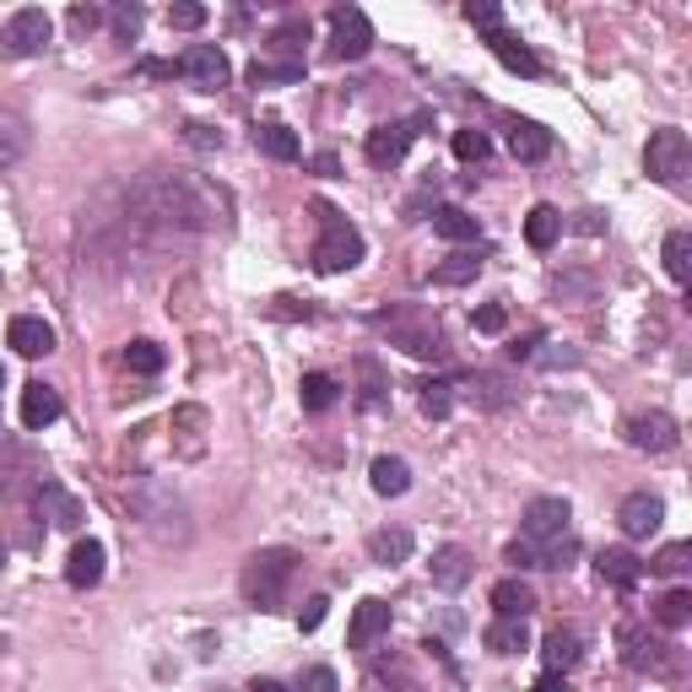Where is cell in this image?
Here are the masks:
<instances>
[{
	"label": "cell",
	"mask_w": 692,
	"mask_h": 692,
	"mask_svg": "<svg viewBox=\"0 0 692 692\" xmlns=\"http://www.w3.org/2000/svg\"><path fill=\"white\" fill-rule=\"evenodd\" d=\"M292 569H298V558L292 552H282V546H271V552H254L244 569V601L260 611H277L287 595V579H292Z\"/></svg>",
	"instance_id": "6da1fadb"
},
{
	"label": "cell",
	"mask_w": 692,
	"mask_h": 692,
	"mask_svg": "<svg viewBox=\"0 0 692 692\" xmlns=\"http://www.w3.org/2000/svg\"><path fill=\"white\" fill-rule=\"evenodd\" d=\"M320 217H325V233H320V244H314V271H320V277H341V271H352V265L363 260V233H358L347 217H335L330 205H320Z\"/></svg>",
	"instance_id": "7a4b0ae2"
},
{
	"label": "cell",
	"mask_w": 692,
	"mask_h": 692,
	"mask_svg": "<svg viewBox=\"0 0 692 692\" xmlns=\"http://www.w3.org/2000/svg\"><path fill=\"white\" fill-rule=\"evenodd\" d=\"M688 163H692V147H688V130H676V124H665V130H654L650 147H644V168H650L654 184H682L688 179Z\"/></svg>",
	"instance_id": "3957f363"
},
{
	"label": "cell",
	"mask_w": 692,
	"mask_h": 692,
	"mask_svg": "<svg viewBox=\"0 0 692 692\" xmlns=\"http://www.w3.org/2000/svg\"><path fill=\"white\" fill-rule=\"evenodd\" d=\"M373 49V22L358 6H335L330 11V60H363Z\"/></svg>",
	"instance_id": "277c9868"
},
{
	"label": "cell",
	"mask_w": 692,
	"mask_h": 692,
	"mask_svg": "<svg viewBox=\"0 0 692 692\" xmlns=\"http://www.w3.org/2000/svg\"><path fill=\"white\" fill-rule=\"evenodd\" d=\"M628 444L644 449V454H671V449L682 444V428H676V417H665V411H639V417H628Z\"/></svg>",
	"instance_id": "5b68a950"
},
{
	"label": "cell",
	"mask_w": 692,
	"mask_h": 692,
	"mask_svg": "<svg viewBox=\"0 0 692 692\" xmlns=\"http://www.w3.org/2000/svg\"><path fill=\"white\" fill-rule=\"evenodd\" d=\"M49 39H54V22H49L43 6H22V11H11V22H6V43H11V54H43V43Z\"/></svg>",
	"instance_id": "8992f818"
},
{
	"label": "cell",
	"mask_w": 692,
	"mask_h": 692,
	"mask_svg": "<svg viewBox=\"0 0 692 692\" xmlns=\"http://www.w3.org/2000/svg\"><path fill=\"white\" fill-rule=\"evenodd\" d=\"M179 71L201 87V92H217V87H228V77H233V66H228V54H222L217 43H190L184 60H179Z\"/></svg>",
	"instance_id": "52a82bcc"
},
{
	"label": "cell",
	"mask_w": 692,
	"mask_h": 692,
	"mask_svg": "<svg viewBox=\"0 0 692 692\" xmlns=\"http://www.w3.org/2000/svg\"><path fill=\"white\" fill-rule=\"evenodd\" d=\"M411 141H417V124H411V120L373 124V130H368V141H363V152H368V163H373V168H395L411 152Z\"/></svg>",
	"instance_id": "ba28073f"
},
{
	"label": "cell",
	"mask_w": 692,
	"mask_h": 692,
	"mask_svg": "<svg viewBox=\"0 0 692 692\" xmlns=\"http://www.w3.org/2000/svg\"><path fill=\"white\" fill-rule=\"evenodd\" d=\"M616 525H622L628 541H644V535H654V530L665 525V503L654 492H628L622 509H616Z\"/></svg>",
	"instance_id": "9c48e42d"
},
{
	"label": "cell",
	"mask_w": 692,
	"mask_h": 692,
	"mask_svg": "<svg viewBox=\"0 0 692 692\" xmlns=\"http://www.w3.org/2000/svg\"><path fill=\"white\" fill-rule=\"evenodd\" d=\"M520 535L525 541H558V535H569V503L563 498H535L525 503V520H520Z\"/></svg>",
	"instance_id": "30bf717a"
},
{
	"label": "cell",
	"mask_w": 692,
	"mask_h": 692,
	"mask_svg": "<svg viewBox=\"0 0 692 692\" xmlns=\"http://www.w3.org/2000/svg\"><path fill=\"white\" fill-rule=\"evenodd\" d=\"M22 428H28V433H43V428H49V422H60V390H54V384H43V379H33V384H28V390H22Z\"/></svg>",
	"instance_id": "8fae6325"
},
{
	"label": "cell",
	"mask_w": 692,
	"mask_h": 692,
	"mask_svg": "<svg viewBox=\"0 0 692 692\" xmlns=\"http://www.w3.org/2000/svg\"><path fill=\"white\" fill-rule=\"evenodd\" d=\"M6 341H11L22 358H43V352H54V325L39 320V314H17V320L6 325Z\"/></svg>",
	"instance_id": "7c38bea8"
},
{
	"label": "cell",
	"mask_w": 692,
	"mask_h": 692,
	"mask_svg": "<svg viewBox=\"0 0 692 692\" xmlns=\"http://www.w3.org/2000/svg\"><path fill=\"white\" fill-rule=\"evenodd\" d=\"M428 573H433V584H439V590L454 595V590H465V579L477 573V558H471L465 546H439V552H433V563H428Z\"/></svg>",
	"instance_id": "4fadbf2b"
},
{
	"label": "cell",
	"mask_w": 692,
	"mask_h": 692,
	"mask_svg": "<svg viewBox=\"0 0 692 692\" xmlns=\"http://www.w3.org/2000/svg\"><path fill=\"white\" fill-rule=\"evenodd\" d=\"M98 579H103V541L87 535V541L71 546V558H66V584H71V590H92Z\"/></svg>",
	"instance_id": "5bb4252c"
},
{
	"label": "cell",
	"mask_w": 692,
	"mask_h": 692,
	"mask_svg": "<svg viewBox=\"0 0 692 692\" xmlns=\"http://www.w3.org/2000/svg\"><path fill=\"white\" fill-rule=\"evenodd\" d=\"M509 152H514L520 163H546V158H552V130L535 120H514L509 124Z\"/></svg>",
	"instance_id": "9a60e30c"
},
{
	"label": "cell",
	"mask_w": 692,
	"mask_h": 692,
	"mask_svg": "<svg viewBox=\"0 0 692 692\" xmlns=\"http://www.w3.org/2000/svg\"><path fill=\"white\" fill-rule=\"evenodd\" d=\"M488 43H492V54H498V60H503L514 77H525V82H535V77H541V60H535V49H530L525 39H514L509 28H498Z\"/></svg>",
	"instance_id": "2e32d148"
},
{
	"label": "cell",
	"mask_w": 692,
	"mask_h": 692,
	"mask_svg": "<svg viewBox=\"0 0 692 692\" xmlns=\"http://www.w3.org/2000/svg\"><path fill=\"white\" fill-rule=\"evenodd\" d=\"M384 633H390V606H384V601H363V606L352 611L347 644H352V650H368V644H379Z\"/></svg>",
	"instance_id": "e0dca14e"
},
{
	"label": "cell",
	"mask_w": 692,
	"mask_h": 692,
	"mask_svg": "<svg viewBox=\"0 0 692 692\" xmlns=\"http://www.w3.org/2000/svg\"><path fill=\"white\" fill-rule=\"evenodd\" d=\"M39 509H43V520H49L54 530H77V525H82V503L60 488V482H39Z\"/></svg>",
	"instance_id": "ac0fdd59"
},
{
	"label": "cell",
	"mask_w": 692,
	"mask_h": 692,
	"mask_svg": "<svg viewBox=\"0 0 692 692\" xmlns=\"http://www.w3.org/2000/svg\"><path fill=\"white\" fill-rule=\"evenodd\" d=\"M541 660H546V671H552V676H563V671H573V665L584 660V633H579V628H558V633L546 639V650H541Z\"/></svg>",
	"instance_id": "d6986e66"
},
{
	"label": "cell",
	"mask_w": 692,
	"mask_h": 692,
	"mask_svg": "<svg viewBox=\"0 0 692 692\" xmlns=\"http://www.w3.org/2000/svg\"><path fill=\"white\" fill-rule=\"evenodd\" d=\"M595 569H601V579H606V584H616V590H633V584L644 579V563H639L628 546H606V552L595 558Z\"/></svg>",
	"instance_id": "ffe728a7"
},
{
	"label": "cell",
	"mask_w": 692,
	"mask_h": 692,
	"mask_svg": "<svg viewBox=\"0 0 692 692\" xmlns=\"http://www.w3.org/2000/svg\"><path fill=\"white\" fill-rule=\"evenodd\" d=\"M492 611H498V616H514V622H530L535 590H530L525 579H503V584H492Z\"/></svg>",
	"instance_id": "44dd1931"
},
{
	"label": "cell",
	"mask_w": 692,
	"mask_h": 692,
	"mask_svg": "<svg viewBox=\"0 0 692 692\" xmlns=\"http://www.w3.org/2000/svg\"><path fill=\"white\" fill-rule=\"evenodd\" d=\"M433 233L449 239V244H477V239H482V222H477L471 211H460V205H439V211H433Z\"/></svg>",
	"instance_id": "7402d4cb"
},
{
	"label": "cell",
	"mask_w": 692,
	"mask_h": 692,
	"mask_svg": "<svg viewBox=\"0 0 692 692\" xmlns=\"http://www.w3.org/2000/svg\"><path fill=\"white\" fill-rule=\"evenodd\" d=\"M254 147H260L265 158H277V163H298V158H303V141H298L287 124H277V120L254 124Z\"/></svg>",
	"instance_id": "603a6c76"
},
{
	"label": "cell",
	"mask_w": 692,
	"mask_h": 692,
	"mask_svg": "<svg viewBox=\"0 0 692 692\" xmlns=\"http://www.w3.org/2000/svg\"><path fill=\"white\" fill-rule=\"evenodd\" d=\"M368 482H373L379 498H401V492L411 488V465L407 460H395V454H379V460L368 465Z\"/></svg>",
	"instance_id": "cb8c5ba5"
},
{
	"label": "cell",
	"mask_w": 692,
	"mask_h": 692,
	"mask_svg": "<svg viewBox=\"0 0 692 692\" xmlns=\"http://www.w3.org/2000/svg\"><path fill=\"white\" fill-rule=\"evenodd\" d=\"M368 558L379 563V569H395V563H407L411 558V530H373L368 535Z\"/></svg>",
	"instance_id": "d4e9b609"
},
{
	"label": "cell",
	"mask_w": 692,
	"mask_h": 692,
	"mask_svg": "<svg viewBox=\"0 0 692 692\" xmlns=\"http://www.w3.org/2000/svg\"><path fill=\"white\" fill-rule=\"evenodd\" d=\"M563 239V211L558 205H530L525 217V244L530 249H552Z\"/></svg>",
	"instance_id": "484cf974"
},
{
	"label": "cell",
	"mask_w": 692,
	"mask_h": 692,
	"mask_svg": "<svg viewBox=\"0 0 692 692\" xmlns=\"http://www.w3.org/2000/svg\"><path fill=\"white\" fill-rule=\"evenodd\" d=\"M303 43H309V17H292L265 39V49L282 54V66H303Z\"/></svg>",
	"instance_id": "4316f807"
},
{
	"label": "cell",
	"mask_w": 692,
	"mask_h": 692,
	"mask_svg": "<svg viewBox=\"0 0 692 692\" xmlns=\"http://www.w3.org/2000/svg\"><path fill=\"white\" fill-rule=\"evenodd\" d=\"M28 147H33V130L22 114H0V168L22 163L28 158Z\"/></svg>",
	"instance_id": "83f0119b"
},
{
	"label": "cell",
	"mask_w": 692,
	"mask_h": 692,
	"mask_svg": "<svg viewBox=\"0 0 692 692\" xmlns=\"http://www.w3.org/2000/svg\"><path fill=\"white\" fill-rule=\"evenodd\" d=\"M492 654H525L530 650V622H514V616H498L482 639Z\"/></svg>",
	"instance_id": "f1b7e54d"
},
{
	"label": "cell",
	"mask_w": 692,
	"mask_h": 692,
	"mask_svg": "<svg viewBox=\"0 0 692 692\" xmlns=\"http://www.w3.org/2000/svg\"><path fill=\"white\" fill-rule=\"evenodd\" d=\"M477 271H482V254H477V249H460V254H449V260L433 265V282L439 287H465V282H477Z\"/></svg>",
	"instance_id": "f546056e"
},
{
	"label": "cell",
	"mask_w": 692,
	"mask_h": 692,
	"mask_svg": "<svg viewBox=\"0 0 692 692\" xmlns=\"http://www.w3.org/2000/svg\"><path fill=\"white\" fill-rule=\"evenodd\" d=\"M298 395H303V411H314V417H320V411H330L335 401H341V384H335L330 373H320V368H314V373H303Z\"/></svg>",
	"instance_id": "4dcf8cb0"
},
{
	"label": "cell",
	"mask_w": 692,
	"mask_h": 692,
	"mask_svg": "<svg viewBox=\"0 0 692 692\" xmlns=\"http://www.w3.org/2000/svg\"><path fill=\"white\" fill-rule=\"evenodd\" d=\"M665 277H671V282H688L692 277V233L688 228L665 233Z\"/></svg>",
	"instance_id": "1f68e13d"
},
{
	"label": "cell",
	"mask_w": 692,
	"mask_h": 692,
	"mask_svg": "<svg viewBox=\"0 0 692 692\" xmlns=\"http://www.w3.org/2000/svg\"><path fill=\"white\" fill-rule=\"evenodd\" d=\"M654 622H660V628H671V633H676V628H688V622H692V590H688V584H676V590L654 606Z\"/></svg>",
	"instance_id": "d6a6232c"
},
{
	"label": "cell",
	"mask_w": 692,
	"mask_h": 692,
	"mask_svg": "<svg viewBox=\"0 0 692 692\" xmlns=\"http://www.w3.org/2000/svg\"><path fill=\"white\" fill-rule=\"evenodd\" d=\"M163 347H158V341H130V347H124V368H130V373H147V379H152V373H163Z\"/></svg>",
	"instance_id": "836d02e7"
},
{
	"label": "cell",
	"mask_w": 692,
	"mask_h": 692,
	"mask_svg": "<svg viewBox=\"0 0 692 692\" xmlns=\"http://www.w3.org/2000/svg\"><path fill=\"white\" fill-rule=\"evenodd\" d=\"M622 644H628V665L633 671H650V665H660V644H650V633H639V628H622Z\"/></svg>",
	"instance_id": "e575fe53"
},
{
	"label": "cell",
	"mask_w": 692,
	"mask_h": 692,
	"mask_svg": "<svg viewBox=\"0 0 692 692\" xmlns=\"http://www.w3.org/2000/svg\"><path fill=\"white\" fill-rule=\"evenodd\" d=\"M249 82L254 87H292V82H303V66H271V60H254V66H249Z\"/></svg>",
	"instance_id": "d590c367"
},
{
	"label": "cell",
	"mask_w": 692,
	"mask_h": 692,
	"mask_svg": "<svg viewBox=\"0 0 692 692\" xmlns=\"http://www.w3.org/2000/svg\"><path fill=\"white\" fill-rule=\"evenodd\" d=\"M488 152H492L488 130H454V158L460 163H488Z\"/></svg>",
	"instance_id": "8d00e7d4"
},
{
	"label": "cell",
	"mask_w": 692,
	"mask_h": 692,
	"mask_svg": "<svg viewBox=\"0 0 692 692\" xmlns=\"http://www.w3.org/2000/svg\"><path fill=\"white\" fill-rule=\"evenodd\" d=\"M358 379H363V407L368 411L384 407V390H390V384H384V373H379V363H373V358H358Z\"/></svg>",
	"instance_id": "74e56055"
},
{
	"label": "cell",
	"mask_w": 692,
	"mask_h": 692,
	"mask_svg": "<svg viewBox=\"0 0 692 692\" xmlns=\"http://www.w3.org/2000/svg\"><path fill=\"white\" fill-rule=\"evenodd\" d=\"M477 384H482V407H509L514 401V384L503 373H477Z\"/></svg>",
	"instance_id": "f35d334b"
},
{
	"label": "cell",
	"mask_w": 692,
	"mask_h": 692,
	"mask_svg": "<svg viewBox=\"0 0 692 692\" xmlns=\"http://www.w3.org/2000/svg\"><path fill=\"white\" fill-rule=\"evenodd\" d=\"M465 22H471V28H482V33H498V28H503V11H498V6H492V0H471V6H465Z\"/></svg>",
	"instance_id": "ab89813d"
},
{
	"label": "cell",
	"mask_w": 692,
	"mask_h": 692,
	"mask_svg": "<svg viewBox=\"0 0 692 692\" xmlns=\"http://www.w3.org/2000/svg\"><path fill=\"white\" fill-rule=\"evenodd\" d=\"M168 28H179V33H195V28H205V6H195V0L168 6Z\"/></svg>",
	"instance_id": "60d3db41"
},
{
	"label": "cell",
	"mask_w": 692,
	"mask_h": 692,
	"mask_svg": "<svg viewBox=\"0 0 692 692\" xmlns=\"http://www.w3.org/2000/svg\"><path fill=\"white\" fill-rule=\"evenodd\" d=\"M688 558H692V541H671V546L654 558L650 569L654 573H688Z\"/></svg>",
	"instance_id": "b9f144b4"
},
{
	"label": "cell",
	"mask_w": 692,
	"mask_h": 692,
	"mask_svg": "<svg viewBox=\"0 0 692 692\" xmlns=\"http://www.w3.org/2000/svg\"><path fill=\"white\" fill-rule=\"evenodd\" d=\"M471 325L482 330V335H503V330H509V309H503V303H482V309L471 314Z\"/></svg>",
	"instance_id": "7bdbcfd3"
},
{
	"label": "cell",
	"mask_w": 692,
	"mask_h": 692,
	"mask_svg": "<svg viewBox=\"0 0 692 692\" xmlns=\"http://www.w3.org/2000/svg\"><path fill=\"white\" fill-rule=\"evenodd\" d=\"M449 407H454V395H449V384H444V379L422 384V411H428V417H449Z\"/></svg>",
	"instance_id": "ee69618b"
},
{
	"label": "cell",
	"mask_w": 692,
	"mask_h": 692,
	"mask_svg": "<svg viewBox=\"0 0 692 692\" xmlns=\"http://www.w3.org/2000/svg\"><path fill=\"white\" fill-rule=\"evenodd\" d=\"M341 682H335V671L330 665H314V671H303V682H298V692H335Z\"/></svg>",
	"instance_id": "f6af8a7d"
},
{
	"label": "cell",
	"mask_w": 692,
	"mask_h": 692,
	"mask_svg": "<svg viewBox=\"0 0 692 692\" xmlns=\"http://www.w3.org/2000/svg\"><path fill=\"white\" fill-rule=\"evenodd\" d=\"M66 22H71V33H92V28L103 22V11H98V6H71Z\"/></svg>",
	"instance_id": "bcb514c9"
},
{
	"label": "cell",
	"mask_w": 692,
	"mask_h": 692,
	"mask_svg": "<svg viewBox=\"0 0 692 692\" xmlns=\"http://www.w3.org/2000/svg\"><path fill=\"white\" fill-rule=\"evenodd\" d=\"M325 611H330V601H325V595H314V601H309V606L298 611V628H303V633H314V628H320V622H325Z\"/></svg>",
	"instance_id": "7dc6e473"
},
{
	"label": "cell",
	"mask_w": 692,
	"mask_h": 692,
	"mask_svg": "<svg viewBox=\"0 0 692 692\" xmlns=\"http://www.w3.org/2000/svg\"><path fill=\"white\" fill-rule=\"evenodd\" d=\"M114 28H120L124 39H136V33H141V6H120V11H114Z\"/></svg>",
	"instance_id": "c3c4849f"
},
{
	"label": "cell",
	"mask_w": 692,
	"mask_h": 692,
	"mask_svg": "<svg viewBox=\"0 0 692 692\" xmlns=\"http://www.w3.org/2000/svg\"><path fill=\"white\" fill-rule=\"evenodd\" d=\"M190 147H222V130H211V124H190Z\"/></svg>",
	"instance_id": "681fc988"
},
{
	"label": "cell",
	"mask_w": 692,
	"mask_h": 692,
	"mask_svg": "<svg viewBox=\"0 0 692 692\" xmlns=\"http://www.w3.org/2000/svg\"><path fill=\"white\" fill-rule=\"evenodd\" d=\"M573 228H579V233H601L606 222H601V211H579V222H573Z\"/></svg>",
	"instance_id": "f907efd6"
},
{
	"label": "cell",
	"mask_w": 692,
	"mask_h": 692,
	"mask_svg": "<svg viewBox=\"0 0 692 692\" xmlns=\"http://www.w3.org/2000/svg\"><path fill=\"white\" fill-rule=\"evenodd\" d=\"M249 692H287V688H282V682H271V676H260V682H254Z\"/></svg>",
	"instance_id": "816d5d0a"
},
{
	"label": "cell",
	"mask_w": 692,
	"mask_h": 692,
	"mask_svg": "<svg viewBox=\"0 0 692 692\" xmlns=\"http://www.w3.org/2000/svg\"><path fill=\"white\" fill-rule=\"evenodd\" d=\"M0 384H6V368H0Z\"/></svg>",
	"instance_id": "f5cc1de1"
}]
</instances>
